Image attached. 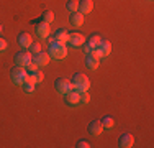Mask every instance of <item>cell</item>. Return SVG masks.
<instances>
[{
    "label": "cell",
    "instance_id": "obj_7",
    "mask_svg": "<svg viewBox=\"0 0 154 148\" xmlns=\"http://www.w3.org/2000/svg\"><path fill=\"white\" fill-rule=\"evenodd\" d=\"M33 23L36 25L35 27V31H36V35L39 36V38H46L48 35H49V31H51V28H49V23H46V21H33Z\"/></svg>",
    "mask_w": 154,
    "mask_h": 148
},
{
    "label": "cell",
    "instance_id": "obj_29",
    "mask_svg": "<svg viewBox=\"0 0 154 148\" xmlns=\"http://www.w3.org/2000/svg\"><path fill=\"white\" fill-rule=\"evenodd\" d=\"M3 50H7V40L0 36V53H2Z\"/></svg>",
    "mask_w": 154,
    "mask_h": 148
},
{
    "label": "cell",
    "instance_id": "obj_9",
    "mask_svg": "<svg viewBox=\"0 0 154 148\" xmlns=\"http://www.w3.org/2000/svg\"><path fill=\"white\" fill-rule=\"evenodd\" d=\"M49 54L45 53V51H39V53H36V54H31V61L35 63L36 66H46L48 63H49Z\"/></svg>",
    "mask_w": 154,
    "mask_h": 148
},
{
    "label": "cell",
    "instance_id": "obj_5",
    "mask_svg": "<svg viewBox=\"0 0 154 148\" xmlns=\"http://www.w3.org/2000/svg\"><path fill=\"white\" fill-rule=\"evenodd\" d=\"M28 63H31V53H30V51L23 50V51H18V53L15 54V66H21V68H25Z\"/></svg>",
    "mask_w": 154,
    "mask_h": 148
},
{
    "label": "cell",
    "instance_id": "obj_20",
    "mask_svg": "<svg viewBox=\"0 0 154 148\" xmlns=\"http://www.w3.org/2000/svg\"><path fill=\"white\" fill-rule=\"evenodd\" d=\"M54 20V12L53 10H45L41 13V21H46V23H51Z\"/></svg>",
    "mask_w": 154,
    "mask_h": 148
},
{
    "label": "cell",
    "instance_id": "obj_15",
    "mask_svg": "<svg viewBox=\"0 0 154 148\" xmlns=\"http://www.w3.org/2000/svg\"><path fill=\"white\" fill-rule=\"evenodd\" d=\"M18 44H20L21 48H28L30 44L33 43V40H31V35L28 31H21V33H18Z\"/></svg>",
    "mask_w": 154,
    "mask_h": 148
},
{
    "label": "cell",
    "instance_id": "obj_25",
    "mask_svg": "<svg viewBox=\"0 0 154 148\" xmlns=\"http://www.w3.org/2000/svg\"><path fill=\"white\" fill-rule=\"evenodd\" d=\"M89 101H90L89 92H87V91H82V92H80V104H89Z\"/></svg>",
    "mask_w": 154,
    "mask_h": 148
},
{
    "label": "cell",
    "instance_id": "obj_17",
    "mask_svg": "<svg viewBox=\"0 0 154 148\" xmlns=\"http://www.w3.org/2000/svg\"><path fill=\"white\" fill-rule=\"evenodd\" d=\"M69 21H71L72 27H80L84 23V15L80 12H72L71 17H69Z\"/></svg>",
    "mask_w": 154,
    "mask_h": 148
},
{
    "label": "cell",
    "instance_id": "obj_4",
    "mask_svg": "<svg viewBox=\"0 0 154 148\" xmlns=\"http://www.w3.org/2000/svg\"><path fill=\"white\" fill-rule=\"evenodd\" d=\"M10 77H12V81L15 84H21L25 81V77H26V69L21 68V66H13L10 69Z\"/></svg>",
    "mask_w": 154,
    "mask_h": 148
},
{
    "label": "cell",
    "instance_id": "obj_13",
    "mask_svg": "<svg viewBox=\"0 0 154 148\" xmlns=\"http://www.w3.org/2000/svg\"><path fill=\"white\" fill-rule=\"evenodd\" d=\"M35 77H33V74H26V77H25V81L21 82V86H23V91L26 92V94H31L33 91H35Z\"/></svg>",
    "mask_w": 154,
    "mask_h": 148
},
{
    "label": "cell",
    "instance_id": "obj_3",
    "mask_svg": "<svg viewBox=\"0 0 154 148\" xmlns=\"http://www.w3.org/2000/svg\"><path fill=\"white\" fill-rule=\"evenodd\" d=\"M92 53L98 58L100 56H108V54L112 53V44H110V41H107V40H102V41L92 50Z\"/></svg>",
    "mask_w": 154,
    "mask_h": 148
},
{
    "label": "cell",
    "instance_id": "obj_18",
    "mask_svg": "<svg viewBox=\"0 0 154 148\" xmlns=\"http://www.w3.org/2000/svg\"><path fill=\"white\" fill-rule=\"evenodd\" d=\"M54 41H59V43H67V40H69V33L66 31V30H56V33H54Z\"/></svg>",
    "mask_w": 154,
    "mask_h": 148
},
{
    "label": "cell",
    "instance_id": "obj_11",
    "mask_svg": "<svg viewBox=\"0 0 154 148\" xmlns=\"http://www.w3.org/2000/svg\"><path fill=\"white\" fill-rule=\"evenodd\" d=\"M118 145L122 148H131L134 145V137L131 135V133H123L118 138Z\"/></svg>",
    "mask_w": 154,
    "mask_h": 148
},
{
    "label": "cell",
    "instance_id": "obj_16",
    "mask_svg": "<svg viewBox=\"0 0 154 148\" xmlns=\"http://www.w3.org/2000/svg\"><path fill=\"white\" fill-rule=\"evenodd\" d=\"M98 63H100V61H98V56H95L94 53H89L85 56V66L89 69H97L98 68Z\"/></svg>",
    "mask_w": 154,
    "mask_h": 148
},
{
    "label": "cell",
    "instance_id": "obj_6",
    "mask_svg": "<svg viewBox=\"0 0 154 148\" xmlns=\"http://www.w3.org/2000/svg\"><path fill=\"white\" fill-rule=\"evenodd\" d=\"M54 87H56V91L59 92V94H66V92H69L72 89V84L69 79H66V77H59V79H56V82H54Z\"/></svg>",
    "mask_w": 154,
    "mask_h": 148
},
{
    "label": "cell",
    "instance_id": "obj_28",
    "mask_svg": "<svg viewBox=\"0 0 154 148\" xmlns=\"http://www.w3.org/2000/svg\"><path fill=\"white\" fill-rule=\"evenodd\" d=\"M82 48H84V51H85L87 54H89V53H92V50H94V48L90 46V44L87 43V41H84V44H82Z\"/></svg>",
    "mask_w": 154,
    "mask_h": 148
},
{
    "label": "cell",
    "instance_id": "obj_10",
    "mask_svg": "<svg viewBox=\"0 0 154 148\" xmlns=\"http://www.w3.org/2000/svg\"><path fill=\"white\" fill-rule=\"evenodd\" d=\"M84 41H85V38H84V35H80L79 31L69 33V40H67V43L71 44V46L79 48V46H82V44H84Z\"/></svg>",
    "mask_w": 154,
    "mask_h": 148
},
{
    "label": "cell",
    "instance_id": "obj_12",
    "mask_svg": "<svg viewBox=\"0 0 154 148\" xmlns=\"http://www.w3.org/2000/svg\"><path fill=\"white\" fill-rule=\"evenodd\" d=\"M87 132L90 133V135H100L102 132H103V125H102L100 120H92L89 124V127H87Z\"/></svg>",
    "mask_w": 154,
    "mask_h": 148
},
{
    "label": "cell",
    "instance_id": "obj_22",
    "mask_svg": "<svg viewBox=\"0 0 154 148\" xmlns=\"http://www.w3.org/2000/svg\"><path fill=\"white\" fill-rule=\"evenodd\" d=\"M102 125H103L105 128H112L113 127V118L110 117V115H105V117H102Z\"/></svg>",
    "mask_w": 154,
    "mask_h": 148
},
{
    "label": "cell",
    "instance_id": "obj_8",
    "mask_svg": "<svg viewBox=\"0 0 154 148\" xmlns=\"http://www.w3.org/2000/svg\"><path fill=\"white\" fill-rule=\"evenodd\" d=\"M64 97H66V104L67 105H79L80 104V92L75 91V89H71L69 92H66Z\"/></svg>",
    "mask_w": 154,
    "mask_h": 148
},
{
    "label": "cell",
    "instance_id": "obj_2",
    "mask_svg": "<svg viewBox=\"0 0 154 148\" xmlns=\"http://www.w3.org/2000/svg\"><path fill=\"white\" fill-rule=\"evenodd\" d=\"M71 84H72V89H75L79 92L89 91V87H90V81L84 72H75L71 79Z\"/></svg>",
    "mask_w": 154,
    "mask_h": 148
},
{
    "label": "cell",
    "instance_id": "obj_21",
    "mask_svg": "<svg viewBox=\"0 0 154 148\" xmlns=\"http://www.w3.org/2000/svg\"><path fill=\"white\" fill-rule=\"evenodd\" d=\"M77 7H79V2L77 0H69L67 3H66V8L69 10V12H77Z\"/></svg>",
    "mask_w": 154,
    "mask_h": 148
},
{
    "label": "cell",
    "instance_id": "obj_27",
    "mask_svg": "<svg viewBox=\"0 0 154 148\" xmlns=\"http://www.w3.org/2000/svg\"><path fill=\"white\" fill-rule=\"evenodd\" d=\"M75 146L77 148H89L90 145H89V142H87V140H79V142L75 143Z\"/></svg>",
    "mask_w": 154,
    "mask_h": 148
},
{
    "label": "cell",
    "instance_id": "obj_23",
    "mask_svg": "<svg viewBox=\"0 0 154 148\" xmlns=\"http://www.w3.org/2000/svg\"><path fill=\"white\" fill-rule=\"evenodd\" d=\"M28 48H30V53L31 54H36V53H39V51H41V44H39V41H33Z\"/></svg>",
    "mask_w": 154,
    "mask_h": 148
},
{
    "label": "cell",
    "instance_id": "obj_19",
    "mask_svg": "<svg viewBox=\"0 0 154 148\" xmlns=\"http://www.w3.org/2000/svg\"><path fill=\"white\" fill-rule=\"evenodd\" d=\"M85 41H87V43H89V44H90V46H92V48H95V46H97V44H98V43H100V41H102V36H100V35H98V33H94V35H90V36H89V38H87V40H85Z\"/></svg>",
    "mask_w": 154,
    "mask_h": 148
},
{
    "label": "cell",
    "instance_id": "obj_1",
    "mask_svg": "<svg viewBox=\"0 0 154 148\" xmlns=\"http://www.w3.org/2000/svg\"><path fill=\"white\" fill-rule=\"evenodd\" d=\"M48 54L53 56L54 59H62L67 56V46H66V43H59L53 40L49 43V48H48Z\"/></svg>",
    "mask_w": 154,
    "mask_h": 148
},
{
    "label": "cell",
    "instance_id": "obj_24",
    "mask_svg": "<svg viewBox=\"0 0 154 148\" xmlns=\"http://www.w3.org/2000/svg\"><path fill=\"white\" fill-rule=\"evenodd\" d=\"M25 69H26V72L33 74V72H36V71H38L39 68H38V66H36V64H35V63H33V61H31V63H28V64L25 66Z\"/></svg>",
    "mask_w": 154,
    "mask_h": 148
},
{
    "label": "cell",
    "instance_id": "obj_30",
    "mask_svg": "<svg viewBox=\"0 0 154 148\" xmlns=\"http://www.w3.org/2000/svg\"><path fill=\"white\" fill-rule=\"evenodd\" d=\"M2 28H3V27H2V25H0V33H2Z\"/></svg>",
    "mask_w": 154,
    "mask_h": 148
},
{
    "label": "cell",
    "instance_id": "obj_26",
    "mask_svg": "<svg viewBox=\"0 0 154 148\" xmlns=\"http://www.w3.org/2000/svg\"><path fill=\"white\" fill-rule=\"evenodd\" d=\"M33 77H35V82H41L43 79H45V74H43V71H36V72H33Z\"/></svg>",
    "mask_w": 154,
    "mask_h": 148
},
{
    "label": "cell",
    "instance_id": "obj_14",
    "mask_svg": "<svg viewBox=\"0 0 154 148\" xmlns=\"http://www.w3.org/2000/svg\"><path fill=\"white\" fill-rule=\"evenodd\" d=\"M94 8V2L92 0H79V7H77V12H80L82 15L90 13Z\"/></svg>",
    "mask_w": 154,
    "mask_h": 148
}]
</instances>
